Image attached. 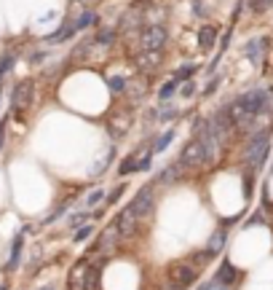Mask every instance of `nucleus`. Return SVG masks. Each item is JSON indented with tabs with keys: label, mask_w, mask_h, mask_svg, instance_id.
I'll use <instances>...</instances> for the list:
<instances>
[{
	"label": "nucleus",
	"mask_w": 273,
	"mask_h": 290,
	"mask_svg": "<svg viewBox=\"0 0 273 290\" xmlns=\"http://www.w3.org/2000/svg\"><path fill=\"white\" fill-rule=\"evenodd\" d=\"M180 162L185 164V170H190V167H201L206 164V153H204V145L199 143V140H190L185 148H182V156Z\"/></svg>",
	"instance_id": "obj_6"
},
{
	"label": "nucleus",
	"mask_w": 273,
	"mask_h": 290,
	"mask_svg": "<svg viewBox=\"0 0 273 290\" xmlns=\"http://www.w3.org/2000/svg\"><path fill=\"white\" fill-rule=\"evenodd\" d=\"M158 62H161V51H139V54H137V65L142 68V73L155 70Z\"/></svg>",
	"instance_id": "obj_11"
},
{
	"label": "nucleus",
	"mask_w": 273,
	"mask_h": 290,
	"mask_svg": "<svg viewBox=\"0 0 273 290\" xmlns=\"http://www.w3.org/2000/svg\"><path fill=\"white\" fill-rule=\"evenodd\" d=\"M239 277H241V271L233 266V264H228V261H225V264L217 269V282L220 285H233Z\"/></svg>",
	"instance_id": "obj_13"
},
{
	"label": "nucleus",
	"mask_w": 273,
	"mask_h": 290,
	"mask_svg": "<svg viewBox=\"0 0 273 290\" xmlns=\"http://www.w3.org/2000/svg\"><path fill=\"white\" fill-rule=\"evenodd\" d=\"M0 290H6V287H0Z\"/></svg>",
	"instance_id": "obj_41"
},
{
	"label": "nucleus",
	"mask_w": 273,
	"mask_h": 290,
	"mask_svg": "<svg viewBox=\"0 0 273 290\" xmlns=\"http://www.w3.org/2000/svg\"><path fill=\"white\" fill-rule=\"evenodd\" d=\"M11 62H14V57H11V54H6L3 62H0V76H6V70L11 68Z\"/></svg>",
	"instance_id": "obj_34"
},
{
	"label": "nucleus",
	"mask_w": 273,
	"mask_h": 290,
	"mask_svg": "<svg viewBox=\"0 0 273 290\" xmlns=\"http://www.w3.org/2000/svg\"><path fill=\"white\" fill-rule=\"evenodd\" d=\"M75 35V24H64V27H59V33H54L49 41H54V43H59V41H67V38H72Z\"/></svg>",
	"instance_id": "obj_22"
},
{
	"label": "nucleus",
	"mask_w": 273,
	"mask_h": 290,
	"mask_svg": "<svg viewBox=\"0 0 273 290\" xmlns=\"http://www.w3.org/2000/svg\"><path fill=\"white\" fill-rule=\"evenodd\" d=\"M32 89H35V83L32 81H22L19 83V86L14 89V105L19 108V105H27V102H30V94H32Z\"/></svg>",
	"instance_id": "obj_14"
},
{
	"label": "nucleus",
	"mask_w": 273,
	"mask_h": 290,
	"mask_svg": "<svg viewBox=\"0 0 273 290\" xmlns=\"http://www.w3.org/2000/svg\"><path fill=\"white\" fill-rule=\"evenodd\" d=\"M126 83H129V81H126V78H121V76H110V78H107V86L115 91V94L126 89Z\"/></svg>",
	"instance_id": "obj_27"
},
{
	"label": "nucleus",
	"mask_w": 273,
	"mask_h": 290,
	"mask_svg": "<svg viewBox=\"0 0 273 290\" xmlns=\"http://www.w3.org/2000/svg\"><path fill=\"white\" fill-rule=\"evenodd\" d=\"M236 102H239L244 110H247L249 116H255V118H257V116H262V113L268 110V105H270V94H268L265 89H252V91H244V94H241Z\"/></svg>",
	"instance_id": "obj_2"
},
{
	"label": "nucleus",
	"mask_w": 273,
	"mask_h": 290,
	"mask_svg": "<svg viewBox=\"0 0 273 290\" xmlns=\"http://www.w3.org/2000/svg\"><path fill=\"white\" fill-rule=\"evenodd\" d=\"M129 207L134 210V215H137L139 220L150 218V212H153V207H155V196H153V191H150V185H145V188L139 191L134 199H131Z\"/></svg>",
	"instance_id": "obj_4"
},
{
	"label": "nucleus",
	"mask_w": 273,
	"mask_h": 290,
	"mask_svg": "<svg viewBox=\"0 0 273 290\" xmlns=\"http://www.w3.org/2000/svg\"><path fill=\"white\" fill-rule=\"evenodd\" d=\"M139 223H142V220L134 215V210L124 207V210L118 212V218H115V229H118L121 237H134V234L139 231Z\"/></svg>",
	"instance_id": "obj_5"
},
{
	"label": "nucleus",
	"mask_w": 273,
	"mask_h": 290,
	"mask_svg": "<svg viewBox=\"0 0 273 290\" xmlns=\"http://www.w3.org/2000/svg\"><path fill=\"white\" fill-rule=\"evenodd\" d=\"M139 22H142V14H139V11H134V14H126L124 16V22H121V27H124V30L129 33V27H131V30H137V27H139Z\"/></svg>",
	"instance_id": "obj_23"
},
{
	"label": "nucleus",
	"mask_w": 273,
	"mask_h": 290,
	"mask_svg": "<svg viewBox=\"0 0 273 290\" xmlns=\"http://www.w3.org/2000/svg\"><path fill=\"white\" fill-rule=\"evenodd\" d=\"M196 94V86H193V83H187V86H185V97H193Z\"/></svg>",
	"instance_id": "obj_37"
},
{
	"label": "nucleus",
	"mask_w": 273,
	"mask_h": 290,
	"mask_svg": "<svg viewBox=\"0 0 273 290\" xmlns=\"http://www.w3.org/2000/svg\"><path fill=\"white\" fill-rule=\"evenodd\" d=\"M137 3H139V0H137Z\"/></svg>",
	"instance_id": "obj_42"
},
{
	"label": "nucleus",
	"mask_w": 273,
	"mask_h": 290,
	"mask_svg": "<svg viewBox=\"0 0 273 290\" xmlns=\"http://www.w3.org/2000/svg\"><path fill=\"white\" fill-rule=\"evenodd\" d=\"M99 274H102V258L89 264L86 269V279H83V287L81 290H99Z\"/></svg>",
	"instance_id": "obj_9"
},
{
	"label": "nucleus",
	"mask_w": 273,
	"mask_h": 290,
	"mask_svg": "<svg viewBox=\"0 0 273 290\" xmlns=\"http://www.w3.org/2000/svg\"><path fill=\"white\" fill-rule=\"evenodd\" d=\"M185 172H187V170H185V164L180 162V158H177L174 164H169L166 170L161 172V177H158V180H161V183H177V180H180V177H182Z\"/></svg>",
	"instance_id": "obj_12"
},
{
	"label": "nucleus",
	"mask_w": 273,
	"mask_h": 290,
	"mask_svg": "<svg viewBox=\"0 0 273 290\" xmlns=\"http://www.w3.org/2000/svg\"><path fill=\"white\" fill-rule=\"evenodd\" d=\"M174 91H177V81H166L164 86H161V91H158V97H161V100L166 102V100H172Z\"/></svg>",
	"instance_id": "obj_26"
},
{
	"label": "nucleus",
	"mask_w": 273,
	"mask_h": 290,
	"mask_svg": "<svg viewBox=\"0 0 273 290\" xmlns=\"http://www.w3.org/2000/svg\"><path fill=\"white\" fill-rule=\"evenodd\" d=\"M129 124H131V118H129V116H124V113L112 116V121H110V126H112V132H115V135L126 132V129H129Z\"/></svg>",
	"instance_id": "obj_21"
},
{
	"label": "nucleus",
	"mask_w": 273,
	"mask_h": 290,
	"mask_svg": "<svg viewBox=\"0 0 273 290\" xmlns=\"http://www.w3.org/2000/svg\"><path fill=\"white\" fill-rule=\"evenodd\" d=\"M22 245H24L22 234H16V239L11 242V264H8V269H16V266H19V255H22Z\"/></svg>",
	"instance_id": "obj_18"
},
{
	"label": "nucleus",
	"mask_w": 273,
	"mask_h": 290,
	"mask_svg": "<svg viewBox=\"0 0 273 290\" xmlns=\"http://www.w3.org/2000/svg\"><path fill=\"white\" fill-rule=\"evenodd\" d=\"M105 191H102V188H97V191H94V194H89L86 196V210H94V207H97V204L102 202V199H105Z\"/></svg>",
	"instance_id": "obj_24"
},
{
	"label": "nucleus",
	"mask_w": 273,
	"mask_h": 290,
	"mask_svg": "<svg viewBox=\"0 0 273 290\" xmlns=\"http://www.w3.org/2000/svg\"><path fill=\"white\" fill-rule=\"evenodd\" d=\"M118 237H121V234H118V229H115V223H112V226H107V229H105V231H102L99 237H97V247H94V250L112 252V250H115V242H118Z\"/></svg>",
	"instance_id": "obj_8"
},
{
	"label": "nucleus",
	"mask_w": 273,
	"mask_h": 290,
	"mask_svg": "<svg viewBox=\"0 0 273 290\" xmlns=\"http://www.w3.org/2000/svg\"><path fill=\"white\" fill-rule=\"evenodd\" d=\"M273 3V0H252V6H255V11H265V8Z\"/></svg>",
	"instance_id": "obj_35"
},
{
	"label": "nucleus",
	"mask_w": 273,
	"mask_h": 290,
	"mask_svg": "<svg viewBox=\"0 0 273 290\" xmlns=\"http://www.w3.org/2000/svg\"><path fill=\"white\" fill-rule=\"evenodd\" d=\"M214 41H217V27H212V24L201 27V33H199V46H201V49L209 51L214 46Z\"/></svg>",
	"instance_id": "obj_16"
},
{
	"label": "nucleus",
	"mask_w": 273,
	"mask_h": 290,
	"mask_svg": "<svg viewBox=\"0 0 273 290\" xmlns=\"http://www.w3.org/2000/svg\"><path fill=\"white\" fill-rule=\"evenodd\" d=\"M222 245H225V231L220 229V231H214L212 237H209V242H206V255H214V252H220Z\"/></svg>",
	"instance_id": "obj_17"
},
{
	"label": "nucleus",
	"mask_w": 273,
	"mask_h": 290,
	"mask_svg": "<svg viewBox=\"0 0 273 290\" xmlns=\"http://www.w3.org/2000/svg\"><path fill=\"white\" fill-rule=\"evenodd\" d=\"M172 140H174V129H169V132H164L161 137H158V140H155V145H153V151H164V148H166L169 143H172Z\"/></svg>",
	"instance_id": "obj_25"
},
{
	"label": "nucleus",
	"mask_w": 273,
	"mask_h": 290,
	"mask_svg": "<svg viewBox=\"0 0 273 290\" xmlns=\"http://www.w3.org/2000/svg\"><path fill=\"white\" fill-rule=\"evenodd\" d=\"M190 73H196V65H185V68L180 70V73H177V83H180V81H187V78H190Z\"/></svg>",
	"instance_id": "obj_31"
},
{
	"label": "nucleus",
	"mask_w": 273,
	"mask_h": 290,
	"mask_svg": "<svg viewBox=\"0 0 273 290\" xmlns=\"http://www.w3.org/2000/svg\"><path fill=\"white\" fill-rule=\"evenodd\" d=\"M94 19H97V16H94V11H91V8H83V14H81L78 19L72 22V24H75V33H78V30H86L89 24H94Z\"/></svg>",
	"instance_id": "obj_19"
},
{
	"label": "nucleus",
	"mask_w": 273,
	"mask_h": 290,
	"mask_svg": "<svg viewBox=\"0 0 273 290\" xmlns=\"http://www.w3.org/2000/svg\"><path fill=\"white\" fill-rule=\"evenodd\" d=\"M37 290H54V287H51V285H49V287H37Z\"/></svg>",
	"instance_id": "obj_40"
},
{
	"label": "nucleus",
	"mask_w": 273,
	"mask_h": 290,
	"mask_svg": "<svg viewBox=\"0 0 273 290\" xmlns=\"http://www.w3.org/2000/svg\"><path fill=\"white\" fill-rule=\"evenodd\" d=\"M268 153H270V132L268 129H260V132H255L247 143V162L252 167H262Z\"/></svg>",
	"instance_id": "obj_1"
},
{
	"label": "nucleus",
	"mask_w": 273,
	"mask_h": 290,
	"mask_svg": "<svg viewBox=\"0 0 273 290\" xmlns=\"http://www.w3.org/2000/svg\"><path fill=\"white\" fill-rule=\"evenodd\" d=\"M139 43H142V51H161L166 43V30L164 24H150L139 35Z\"/></svg>",
	"instance_id": "obj_3"
},
{
	"label": "nucleus",
	"mask_w": 273,
	"mask_h": 290,
	"mask_svg": "<svg viewBox=\"0 0 273 290\" xmlns=\"http://www.w3.org/2000/svg\"><path fill=\"white\" fill-rule=\"evenodd\" d=\"M89 49H91V43H81V46H75V54H72V57H75V59L86 57V54H89Z\"/></svg>",
	"instance_id": "obj_33"
},
{
	"label": "nucleus",
	"mask_w": 273,
	"mask_h": 290,
	"mask_svg": "<svg viewBox=\"0 0 273 290\" xmlns=\"http://www.w3.org/2000/svg\"><path fill=\"white\" fill-rule=\"evenodd\" d=\"M265 46H268V41H265V38H252L247 46H244V51H247V57L257 65V62L262 59V49H265Z\"/></svg>",
	"instance_id": "obj_15"
},
{
	"label": "nucleus",
	"mask_w": 273,
	"mask_h": 290,
	"mask_svg": "<svg viewBox=\"0 0 273 290\" xmlns=\"http://www.w3.org/2000/svg\"><path fill=\"white\" fill-rule=\"evenodd\" d=\"M0 145H3V124H0Z\"/></svg>",
	"instance_id": "obj_39"
},
{
	"label": "nucleus",
	"mask_w": 273,
	"mask_h": 290,
	"mask_svg": "<svg viewBox=\"0 0 273 290\" xmlns=\"http://www.w3.org/2000/svg\"><path fill=\"white\" fill-rule=\"evenodd\" d=\"M112 41H115V30H110V27L97 33V46H102V49H110Z\"/></svg>",
	"instance_id": "obj_20"
},
{
	"label": "nucleus",
	"mask_w": 273,
	"mask_h": 290,
	"mask_svg": "<svg viewBox=\"0 0 273 290\" xmlns=\"http://www.w3.org/2000/svg\"><path fill=\"white\" fill-rule=\"evenodd\" d=\"M164 290H185V287H182V285H177V282H172V285H166Z\"/></svg>",
	"instance_id": "obj_38"
},
{
	"label": "nucleus",
	"mask_w": 273,
	"mask_h": 290,
	"mask_svg": "<svg viewBox=\"0 0 273 290\" xmlns=\"http://www.w3.org/2000/svg\"><path fill=\"white\" fill-rule=\"evenodd\" d=\"M83 220H89V212H78V215H72V218L67 220V229H81V226H83Z\"/></svg>",
	"instance_id": "obj_29"
},
{
	"label": "nucleus",
	"mask_w": 273,
	"mask_h": 290,
	"mask_svg": "<svg viewBox=\"0 0 273 290\" xmlns=\"http://www.w3.org/2000/svg\"><path fill=\"white\" fill-rule=\"evenodd\" d=\"M147 153V148H139V151H134L131 156H126V162L121 164V175H131V172H139V164H142V158Z\"/></svg>",
	"instance_id": "obj_10"
},
{
	"label": "nucleus",
	"mask_w": 273,
	"mask_h": 290,
	"mask_svg": "<svg viewBox=\"0 0 273 290\" xmlns=\"http://www.w3.org/2000/svg\"><path fill=\"white\" fill-rule=\"evenodd\" d=\"M91 234H94V226H89V223H86V226H81L78 231H75V242H83V239H89Z\"/></svg>",
	"instance_id": "obj_30"
},
{
	"label": "nucleus",
	"mask_w": 273,
	"mask_h": 290,
	"mask_svg": "<svg viewBox=\"0 0 273 290\" xmlns=\"http://www.w3.org/2000/svg\"><path fill=\"white\" fill-rule=\"evenodd\" d=\"M169 277H172V282L187 287L196 277H199V269H196L193 264H174L172 269H169Z\"/></svg>",
	"instance_id": "obj_7"
},
{
	"label": "nucleus",
	"mask_w": 273,
	"mask_h": 290,
	"mask_svg": "<svg viewBox=\"0 0 273 290\" xmlns=\"http://www.w3.org/2000/svg\"><path fill=\"white\" fill-rule=\"evenodd\" d=\"M67 210H70V202H64V204H59V207H56V210H54V212L49 215V220H46V226H51V223H54L56 218H62V215L67 212Z\"/></svg>",
	"instance_id": "obj_28"
},
{
	"label": "nucleus",
	"mask_w": 273,
	"mask_h": 290,
	"mask_svg": "<svg viewBox=\"0 0 273 290\" xmlns=\"http://www.w3.org/2000/svg\"><path fill=\"white\" fill-rule=\"evenodd\" d=\"M174 116H177V108H166L158 118H161V121H169V118H174Z\"/></svg>",
	"instance_id": "obj_36"
},
{
	"label": "nucleus",
	"mask_w": 273,
	"mask_h": 290,
	"mask_svg": "<svg viewBox=\"0 0 273 290\" xmlns=\"http://www.w3.org/2000/svg\"><path fill=\"white\" fill-rule=\"evenodd\" d=\"M124 191H126V185H118V188H112L110 196H107V204H115V202L121 199V194H124Z\"/></svg>",
	"instance_id": "obj_32"
}]
</instances>
